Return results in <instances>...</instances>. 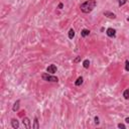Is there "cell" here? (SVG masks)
Here are the masks:
<instances>
[{"label": "cell", "mask_w": 129, "mask_h": 129, "mask_svg": "<svg viewBox=\"0 0 129 129\" xmlns=\"http://www.w3.org/2000/svg\"><path fill=\"white\" fill-rule=\"evenodd\" d=\"M97 2L96 0H87L86 2H84L83 4H81V11L84 13H90L94 10V8L96 7Z\"/></svg>", "instance_id": "obj_1"}, {"label": "cell", "mask_w": 129, "mask_h": 129, "mask_svg": "<svg viewBox=\"0 0 129 129\" xmlns=\"http://www.w3.org/2000/svg\"><path fill=\"white\" fill-rule=\"evenodd\" d=\"M126 2H127V0H118V4H119V6H123Z\"/></svg>", "instance_id": "obj_15"}, {"label": "cell", "mask_w": 129, "mask_h": 129, "mask_svg": "<svg viewBox=\"0 0 129 129\" xmlns=\"http://www.w3.org/2000/svg\"><path fill=\"white\" fill-rule=\"evenodd\" d=\"M81 60H82V56H77V58H76V59L73 61V63H74V64H78Z\"/></svg>", "instance_id": "obj_16"}, {"label": "cell", "mask_w": 129, "mask_h": 129, "mask_svg": "<svg viewBox=\"0 0 129 129\" xmlns=\"http://www.w3.org/2000/svg\"><path fill=\"white\" fill-rule=\"evenodd\" d=\"M125 71L129 72V61H126L125 62Z\"/></svg>", "instance_id": "obj_17"}, {"label": "cell", "mask_w": 129, "mask_h": 129, "mask_svg": "<svg viewBox=\"0 0 129 129\" xmlns=\"http://www.w3.org/2000/svg\"><path fill=\"white\" fill-rule=\"evenodd\" d=\"M89 34H90V30L89 29H86V28H84V29H82V31H81V35H82L83 37L88 36Z\"/></svg>", "instance_id": "obj_9"}, {"label": "cell", "mask_w": 129, "mask_h": 129, "mask_svg": "<svg viewBox=\"0 0 129 129\" xmlns=\"http://www.w3.org/2000/svg\"><path fill=\"white\" fill-rule=\"evenodd\" d=\"M106 34L109 36V37H115L116 35V30L114 29V28H108V29L106 30Z\"/></svg>", "instance_id": "obj_4"}, {"label": "cell", "mask_w": 129, "mask_h": 129, "mask_svg": "<svg viewBox=\"0 0 129 129\" xmlns=\"http://www.w3.org/2000/svg\"><path fill=\"white\" fill-rule=\"evenodd\" d=\"M41 78H42V80L46 81V82H52V83L59 82V78L54 75H50V73H44L41 75Z\"/></svg>", "instance_id": "obj_2"}, {"label": "cell", "mask_w": 129, "mask_h": 129, "mask_svg": "<svg viewBox=\"0 0 129 129\" xmlns=\"http://www.w3.org/2000/svg\"><path fill=\"white\" fill-rule=\"evenodd\" d=\"M95 123H96V124H97V125H98V124L100 123V121H99V117H97V116H96V117H95Z\"/></svg>", "instance_id": "obj_19"}, {"label": "cell", "mask_w": 129, "mask_h": 129, "mask_svg": "<svg viewBox=\"0 0 129 129\" xmlns=\"http://www.w3.org/2000/svg\"><path fill=\"white\" fill-rule=\"evenodd\" d=\"M56 70H58V69H56V65H50L46 68V72H47V73H50V74H55L56 72Z\"/></svg>", "instance_id": "obj_5"}, {"label": "cell", "mask_w": 129, "mask_h": 129, "mask_svg": "<svg viewBox=\"0 0 129 129\" xmlns=\"http://www.w3.org/2000/svg\"><path fill=\"white\" fill-rule=\"evenodd\" d=\"M75 36V30L73 29V28H71V29L69 30V39H73Z\"/></svg>", "instance_id": "obj_11"}, {"label": "cell", "mask_w": 129, "mask_h": 129, "mask_svg": "<svg viewBox=\"0 0 129 129\" xmlns=\"http://www.w3.org/2000/svg\"><path fill=\"white\" fill-rule=\"evenodd\" d=\"M22 124L24 125V127L26 129H30L31 128V121L29 120V118H27V117H24L22 119Z\"/></svg>", "instance_id": "obj_3"}, {"label": "cell", "mask_w": 129, "mask_h": 129, "mask_svg": "<svg viewBox=\"0 0 129 129\" xmlns=\"http://www.w3.org/2000/svg\"><path fill=\"white\" fill-rule=\"evenodd\" d=\"M123 97H124V99H126V100L129 99V89H126L123 92Z\"/></svg>", "instance_id": "obj_14"}, {"label": "cell", "mask_w": 129, "mask_h": 129, "mask_svg": "<svg viewBox=\"0 0 129 129\" xmlns=\"http://www.w3.org/2000/svg\"><path fill=\"white\" fill-rule=\"evenodd\" d=\"M125 122H126V123H129V117H126V118H125Z\"/></svg>", "instance_id": "obj_21"}, {"label": "cell", "mask_w": 129, "mask_h": 129, "mask_svg": "<svg viewBox=\"0 0 129 129\" xmlns=\"http://www.w3.org/2000/svg\"><path fill=\"white\" fill-rule=\"evenodd\" d=\"M32 128H34V129H39V120H37V118H36V117L34 118V123H33V125H32Z\"/></svg>", "instance_id": "obj_12"}, {"label": "cell", "mask_w": 129, "mask_h": 129, "mask_svg": "<svg viewBox=\"0 0 129 129\" xmlns=\"http://www.w3.org/2000/svg\"><path fill=\"white\" fill-rule=\"evenodd\" d=\"M19 106H20V101L19 100H17V101L13 104V107H12V110L14 112H16V111H18L19 110Z\"/></svg>", "instance_id": "obj_7"}, {"label": "cell", "mask_w": 129, "mask_h": 129, "mask_svg": "<svg viewBox=\"0 0 129 129\" xmlns=\"http://www.w3.org/2000/svg\"><path fill=\"white\" fill-rule=\"evenodd\" d=\"M104 15L107 16L108 18H112V19H115V18H116V14L113 13V12H110V11H105Z\"/></svg>", "instance_id": "obj_6"}, {"label": "cell", "mask_w": 129, "mask_h": 129, "mask_svg": "<svg viewBox=\"0 0 129 129\" xmlns=\"http://www.w3.org/2000/svg\"><path fill=\"white\" fill-rule=\"evenodd\" d=\"M11 126L14 129H17L18 127H19V122H18L17 119H12L11 120Z\"/></svg>", "instance_id": "obj_8"}, {"label": "cell", "mask_w": 129, "mask_h": 129, "mask_svg": "<svg viewBox=\"0 0 129 129\" xmlns=\"http://www.w3.org/2000/svg\"><path fill=\"white\" fill-rule=\"evenodd\" d=\"M83 67L85 69H89V67H90V61L89 60H85L83 62Z\"/></svg>", "instance_id": "obj_13"}, {"label": "cell", "mask_w": 129, "mask_h": 129, "mask_svg": "<svg viewBox=\"0 0 129 129\" xmlns=\"http://www.w3.org/2000/svg\"><path fill=\"white\" fill-rule=\"evenodd\" d=\"M117 126H118V128H123V129H125V128H126L125 124H123V123H119Z\"/></svg>", "instance_id": "obj_18"}, {"label": "cell", "mask_w": 129, "mask_h": 129, "mask_svg": "<svg viewBox=\"0 0 129 129\" xmlns=\"http://www.w3.org/2000/svg\"><path fill=\"white\" fill-rule=\"evenodd\" d=\"M83 81H84L83 77H79V78L77 79V81L75 82V85H76V86H81V85L83 84Z\"/></svg>", "instance_id": "obj_10"}, {"label": "cell", "mask_w": 129, "mask_h": 129, "mask_svg": "<svg viewBox=\"0 0 129 129\" xmlns=\"http://www.w3.org/2000/svg\"><path fill=\"white\" fill-rule=\"evenodd\" d=\"M63 6H64V5H63V3H60V4H59V6H58V7H59L60 9H62V8H63Z\"/></svg>", "instance_id": "obj_20"}, {"label": "cell", "mask_w": 129, "mask_h": 129, "mask_svg": "<svg viewBox=\"0 0 129 129\" xmlns=\"http://www.w3.org/2000/svg\"><path fill=\"white\" fill-rule=\"evenodd\" d=\"M127 20H128V21H129V17H128V18H127Z\"/></svg>", "instance_id": "obj_22"}]
</instances>
